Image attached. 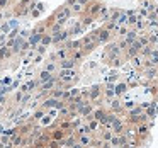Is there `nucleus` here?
<instances>
[{"label": "nucleus", "instance_id": "nucleus-15", "mask_svg": "<svg viewBox=\"0 0 158 148\" xmlns=\"http://www.w3.org/2000/svg\"><path fill=\"white\" fill-rule=\"evenodd\" d=\"M112 136H114L112 131H104V133H102V141H110V140H112Z\"/></svg>", "mask_w": 158, "mask_h": 148}, {"label": "nucleus", "instance_id": "nucleus-6", "mask_svg": "<svg viewBox=\"0 0 158 148\" xmlns=\"http://www.w3.org/2000/svg\"><path fill=\"white\" fill-rule=\"evenodd\" d=\"M73 75H75V73H73L72 70H61V72H60V78L61 80H70Z\"/></svg>", "mask_w": 158, "mask_h": 148}, {"label": "nucleus", "instance_id": "nucleus-4", "mask_svg": "<svg viewBox=\"0 0 158 148\" xmlns=\"http://www.w3.org/2000/svg\"><path fill=\"white\" fill-rule=\"evenodd\" d=\"M77 145V136H68L66 140H61V148H72Z\"/></svg>", "mask_w": 158, "mask_h": 148}, {"label": "nucleus", "instance_id": "nucleus-2", "mask_svg": "<svg viewBox=\"0 0 158 148\" xmlns=\"http://www.w3.org/2000/svg\"><path fill=\"white\" fill-rule=\"evenodd\" d=\"M106 117H107V112H106L104 109L94 111V119H95V121H99V123H104V121H106Z\"/></svg>", "mask_w": 158, "mask_h": 148}, {"label": "nucleus", "instance_id": "nucleus-20", "mask_svg": "<svg viewBox=\"0 0 158 148\" xmlns=\"http://www.w3.org/2000/svg\"><path fill=\"white\" fill-rule=\"evenodd\" d=\"M124 107H126V109H133V107H134V102H133V100H131V102H126V104H124Z\"/></svg>", "mask_w": 158, "mask_h": 148}, {"label": "nucleus", "instance_id": "nucleus-19", "mask_svg": "<svg viewBox=\"0 0 158 148\" xmlns=\"http://www.w3.org/2000/svg\"><path fill=\"white\" fill-rule=\"evenodd\" d=\"M43 116H44V112H43V111H38V112L34 114V119H41Z\"/></svg>", "mask_w": 158, "mask_h": 148}, {"label": "nucleus", "instance_id": "nucleus-7", "mask_svg": "<svg viewBox=\"0 0 158 148\" xmlns=\"http://www.w3.org/2000/svg\"><path fill=\"white\" fill-rule=\"evenodd\" d=\"M126 90H127V85H126V83H117L116 89H114V92H116L117 95H121V94H124Z\"/></svg>", "mask_w": 158, "mask_h": 148}, {"label": "nucleus", "instance_id": "nucleus-5", "mask_svg": "<svg viewBox=\"0 0 158 148\" xmlns=\"http://www.w3.org/2000/svg\"><path fill=\"white\" fill-rule=\"evenodd\" d=\"M53 140H56V141H61V140H65V131L60 128V129H55L53 131Z\"/></svg>", "mask_w": 158, "mask_h": 148}, {"label": "nucleus", "instance_id": "nucleus-21", "mask_svg": "<svg viewBox=\"0 0 158 148\" xmlns=\"http://www.w3.org/2000/svg\"><path fill=\"white\" fill-rule=\"evenodd\" d=\"M55 68H56V66H55V63H49V65L46 66V70H48L49 73H51V72H53V70H55Z\"/></svg>", "mask_w": 158, "mask_h": 148}, {"label": "nucleus", "instance_id": "nucleus-8", "mask_svg": "<svg viewBox=\"0 0 158 148\" xmlns=\"http://www.w3.org/2000/svg\"><path fill=\"white\" fill-rule=\"evenodd\" d=\"M53 85H55V77H53L51 80H48V82L43 83V92H48V90H51Z\"/></svg>", "mask_w": 158, "mask_h": 148}, {"label": "nucleus", "instance_id": "nucleus-17", "mask_svg": "<svg viewBox=\"0 0 158 148\" xmlns=\"http://www.w3.org/2000/svg\"><path fill=\"white\" fill-rule=\"evenodd\" d=\"M99 121H95V119H92V121H89V126H90V131H95L97 129V126H99Z\"/></svg>", "mask_w": 158, "mask_h": 148}, {"label": "nucleus", "instance_id": "nucleus-14", "mask_svg": "<svg viewBox=\"0 0 158 148\" xmlns=\"http://www.w3.org/2000/svg\"><path fill=\"white\" fill-rule=\"evenodd\" d=\"M73 63H75L73 60H65V61L61 63V68L63 70H70V68H73Z\"/></svg>", "mask_w": 158, "mask_h": 148}, {"label": "nucleus", "instance_id": "nucleus-22", "mask_svg": "<svg viewBox=\"0 0 158 148\" xmlns=\"http://www.w3.org/2000/svg\"><path fill=\"white\" fill-rule=\"evenodd\" d=\"M60 114H61V116H66V114H68V109H66V107H61V109H60Z\"/></svg>", "mask_w": 158, "mask_h": 148}, {"label": "nucleus", "instance_id": "nucleus-3", "mask_svg": "<svg viewBox=\"0 0 158 148\" xmlns=\"http://www.w3.org/2000/svg\"><path fill=\"white\" fill-rule=\"evenodd\" d=\"M112 131H114V134H123V131H124L123 121H119V119L114 121V123H112Z\"/></svg>", "mask_w": 158, "mask_h": 148}, {"label": "nucleus", "instance_id": "nucleus-12", "mask_svg": "<svg viewBox=\"0 0 158 148\" xmlns=\"http://www.w3.org/2000/svg\"><path fill=\"white\" fill-rule=\"evenodd\" d=\"M51 78H53V75L48 72V70H44V72L41 73V77H39V80H41V82H48V80H51Z\"/></svg>", "mask_w": 158, "mask_h": 148}, {"label": "nucleus", "instance_id": "nucleus-23", "mask_svg": "<svg viewBox=\"0 0 158 148\" xmlns=\"http://www.w3.org/2000/svg\"><path fill=\"white\" fill-rule=\"evenodd\" d=\"M58 56H61V58H65V56H66V53H65V51H58Z\"/></svg>", "mask_w": 158, "mask_h": 148}, {"label": "nucleus", "instance_id": "nucleus-16", "mask_svg": "<svg viewBox=\"0 0 158 148\" xmlns=\"http://www.w3.org/2000/svg\"><path fill=\"white\" fill-rule=\"evenodd\" d=\"M138 114H143V107H133V109L129 111V116H138Z\"/></svg>", "mask_w": 158, "mask_h": 148}, {"label": "nucleus", "instance_id": "nucleus-1", "mask_svg": "<svg viewBox=\"0 0 158 148\" xmlns=\"http://www.w3.org/2000/svg\"><path fill=\"white\" fill-rule=\"evenodd\" d=\"M92 136H90V134H80L78 136V143L82 145V146H90V145H92Z\"/></svg>", "mask_w": 158, "mask_h": 148}, {"label": "nucleus", "instance_id": "nucleus-10", "mask_svg": "<svg viewBox=\"0 0 158 148\" xmlns=\"http://www.w3.org/2000/svg\"><path fill=\"white\" fill-rule=\"evenodd\" d=\"M89 133H92V131H90L89 123H87V124H82V126L78 128V136H80V134H89Z\"/></svg>", "mask_w": 158, "mask_h": 148}, {"label": "nucleus", "instance_id": "nucleus-9", "mask_svg": "<svg viewBox=\"0 0 158 148\" xmlns=\"http://www.w3.org/2000/svg\"><path fill=\"white\" fill-rule=\"evenodd\" d=\"M136 129H138V134H139V136H144V134L148 133V126H146L144 123L138 124V128H136Z\"/></svg>", "mask_w": 158, "mask_h": 148}, {"label": "nucleus", "instance_id": "nucleus-13", "mask_svg": "<svg viewBox=\"0 0 158 148\" xmlns=\"http://www.w3.org/2000/svg\"><path fill=\"white\" fill-rule=\"evenodd\" d=\"M99 95H100V90H99V87H94V89L90 90V94H89V97H90L92 100H95Z\"/></svg>", "mask_w": 158, "mask_h": 148}, {"label": "nucleus", "instance_id": "nucleus-18", "mask_svg": "<svg viewBox=\"0 0 158 148\" xmlns=\"http://www.w3.org/2000/svg\"><path fill=\"white\" fill-rule=\"evenodd\" d=\"M12 145H15V146H19V145H24V143H22V136H14Z\"/></svg>", "mask_w": 158, "mask_h": 148}, {"label": "nucleus", "instance_id": "nucleus-11", "mask_svg": "<svg viewBox=\"0 0 158 148\" xmlns=\"http://www.w3.org/2000/svg\"><path fill=\"white\" fill-rule=\"evenodd\" d=\"M121 107H123V104H121L119 99L112 100V104H110V109H112V112H116V111H121Z\"/></svg>", "mask_w": 158, "mask_h": 148}, {"label": "nucleus", "instance_id": "nucleus-25", "mask_svg": "<svg viewBox=\"0 0 158 148\" xmlns=\"http://www.w3.org/2000/svg\"><path fill=\"white\" fill-rule=\"evenodd\" d=\"M85 148H94V146H85Z\"/></svg>", "mask_w": 158, "mask_h": 148}, {"label": "nucleus", "instance_id": "nucleus-24", "mask_svg": "<svg viewBox=\"0 0 158 148\" xmlns=\"http://www.w3.org/2000/svg\"><path fill=\"white\" fill-rule=\"evenodd\" d=\"M72 148H85V146H82V145H80V143H78V145H73V146H72Z\"/></svg>", "mask_w": 158, "mask_h": 148}]
</instances>
